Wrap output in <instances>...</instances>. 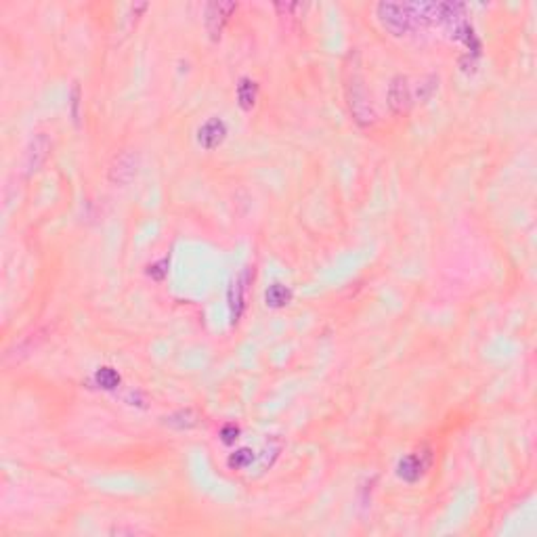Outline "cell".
Segmentation results:
<instances>
[{"instance_id":"cell-7","label":"cell","mask_w":537,"mask_h":537,"mask_svg":"<svg viewBox=\"0 0 537 537\" xmlns=\"http://www.w3.org/2000/svg\"><path fill=\"white\" fill-rule=\"evenodd\" d=\"M388 105L395 114H405L411 105V93L407 87V78L399 76L390 82L388 89Z\"/></svg>"},{"instance_id":"cell-11","label":"cell","mask_w":537,"mask_h":537,"mask_svg":"<svg viewBox=\"0 0 537 537\" xmlns=\"http://www.w3.org/2000/svg\"><path fill=\"white\" fill-rule=\"evenodd\" d=\"M256 97H258V84L252 82V80H248V78L240 80V84H237V99H240V105H242L244 110H252V105L256 103Z\"/></svg>"},{"instance_id":"cell-9","label":"cell","mask_w":537,"mask_h":537,"mask_svg":"<svg viewBox=\"0 0 537 537\" xmlns=\"http://www.w3.org/2000/svg\"><path fill=\"white\" fill-rule=\"evenodd\" d=\"M246 279H248V271L237 279V281H233L231 284V288H229V307H231V317H233V321H237L240 319V315H242V309H244V292H246Z\"/></svg>"},{"instance_id":"cell-3","label":"cell","mask_w":537,"mask_h":537,"mask_svg":"<svg viewBox=\"0 0 537 537\" xmlns=\"http://www.w3.org/2000/svg\"><path fill=\"white\" fill-rule=\"evenodd\" d=\"M137 166H139V156L133 152H122L112 160L108 177L114 185H128L137 175Z\"/></svg>"},{"instance_id":"cell-10","label":"cell","mask_w":537,"mask_h":537,"mask_svg":"<svg viewBox=\"0 0 537 537\" xmlns=\"http://www.w3.org/2000/svg\"><path fill=\"white\" fill-rule=\"evenodd\" d=\"M198 413L193 411V409H181V411H175V413H170V415H166L164 418V422L170 426V428H179V430H183V428H193L196 424H198Z\"/></svg>"},{"instance_id":"cell-6","label":"cell","mask_w":537,"mask_h":537,"mask_svg":"<svg viewBox=\"0 0 537 537\" xmlns=\"http://www.w3.org/2000/svg\"><path fill=\"white\" fill-rule=\"evenodd\" d=\"M227 137V126L223 120L219 118H212L208 120L200 131H198V143L204 147V149H214L219 147Z\"/></svg>"},{"instance_id":"cell-4","label":"cell","mask_w":537,"mask_h":537,"mask_svg":"<svg viewBox=\"0 0 537 537\" xmlns=\"http://www.w3.org/2000/svg\"><path fill=\"white\" fill-rule=\"evenodd\" d=\"M430 466V451L428 449H418L413 453H409L407 457H403L399 462L397 474L407 480V483H415Z\"/></svg>"},{"instance_id":"cell-12","label":"cell","mask_w":537,"mask_h":537,"mask_svg":"<svg viewBox=\"0 0 537 537\" xmlns=\"http://www.w3.org/2000/svg\"><path fill=\"white\" fill-rule=\"evenodd\" d=\"M290 298H292V292H290L286 286H281V284H275V286H271V288L265 292V302H267L269 307H273V309L286 307V304L290 302Z\"/></svg>"},{"instance_id":"cell-16","label":"cell","mask_w":537,"mask_h":537,"mask_svg":"<svg viewBox=\"0 0 537 537\" xmlns=\"http://www.w3.org/2000/svg\"><path fill=\"white\" fill-rule=\"evenodd\" d=\"M237 434H240V428L235 426V424H227V426H223L221 428V436H223V443H233L235 439H237Z\"/></svg>"},{"instance_id":"cell-15","label":"cell","mask_w":537,"mask_h":537,"mask_svg":"<svg viewBox=\"0 0 537 537\" xmlns=\"http://www.w3.org/2000/svg\"><path fill=\"white\" fill-rule=\"evenodd\" d=\"M166 267H168V258H164V260H160V263L152 265V267L147 269V275L160 281V279H164V275H166V271H168Z\"/></svg>"},{"instance_id":"cell-13","label":"cell","mask_w":537,"mask_h":537,"mask_svg":"<svg viewBox=\"0 0 537 537\" xmlns=\"http://www.w3.org/2000/svg\"><path fill=\"white\" fill-rule=\"evenodd\" d=\"M97 382H99L103 388L112 390V388H116V386L120 384V376H118L112 367H101V369L97 372Z\"/></svg>"},{"instance_id":"cell-2","label":"cell","mask_w":537,"mask_h":537,"mask_svg":"<svg viewBox=\"0 0 537 537\" xmlns=\"http://www.w3.org/2000/svg\"><path fill=\"white\" fill-rule=\"evenodd\" d=\"M378 15L384 24V28L388 32H392L395 36L405 34L411 28V13L407 5H395V3H382L378 7Z\"/></svg>"},{"instance_id":"cell-14","label":"cell","mask_w":537,"mask_h":537,"mask_svg":"<svg viewBox=\"0 0 537 537\" xmlns=\"http://www.w3.org/2000/svg\"><path fill=\"white\" fill-rule=\"evenodd\" d=\"M252 459H254V453H252L250 449H240V451L231 453L229 466H231V468H246V466L252 464Z\"/></svg>"},{"instance_id":"cell-5","label":"cell","mask_w":537,"mask_h":537,"mask_svg":"<svg viewBox=\"0 0 537 537\" xmlns=\"http://www.w3.org/2000/svg\"><path fill=\"white\" fill-rule=\"evenodd\" d=\"M237 9V5L233 3H210L206 9V28L210 32L212 38H219L223 32L225 22L229 20V15Z\"/></svg>"},{"instance_id":"cell-1","label":"cell","mask_w":537,"mask_h":537,"mask_svg":"<svg viewBox=\"0 0 537 537\" xmlns=\"http://www.w3.org/2000/svg\"><path fill=\"white\" fill-rule=\"evenodd\" d=\"M346 95H348V108H351V114L355 118L357 124L361 126H367L376 120V114L367 101V95H365V89L361 84V78L357 74H353V78L348 80L346 84Z\"/></svg>"},{"instance_id":"cell-8","label":"cell","mask_w":537,"mask_h":537,"mask_svg":"<svg viewBox=\"0 0 537 537\" xmlns=\"http://www.w3.org/2000/svg\"><path fill=\"white\" fill-rule=\"evenodd\" d=\"M49 152H51V141H49V137L43 135V133L36 135V137L32 139V143H30V147H28V156H26V166H28V170H30V172L38 170V168L45 164Z\"/></svg>"}]
</instances>
